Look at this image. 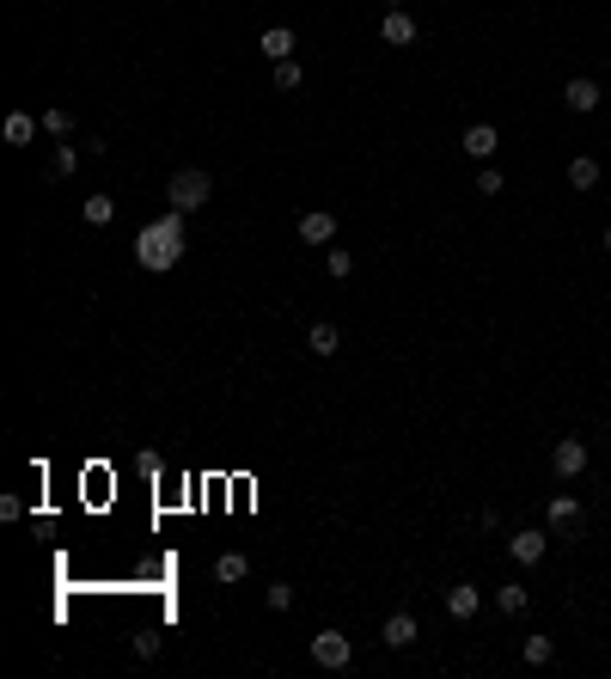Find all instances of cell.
Segmentation results:
<instances>
[{"instance_id": "obj_1", "label": "cell", "mask_w": 611, "mask_h": 679, "mask_svg": "<svg viewBox=\"0 0 611 679\" xmlns=\"http://www.w3.org/2000/svg\"><path fill=\"white\" fill-rule=\"evenodd\" d=\"M178 257H183V214L171 208V214H160L153 226H141V239H135V264L160 276V269H171Z\"/></svg>"}, {"instance_id": "obj_2", "label": "cell", "mask_w": 611, "mask_h": 679, "mask_svg": "<svg viewBox=\"0 0 611 679\" xmlns=\"http://www.w3.org/2000/svg\"><path fill=\"white\" fill-rule=\"evenodd\" d=\"M208 196H214V178H208L202 165H183V172H171V184H165V203L178 208V214H196Z\"/></svg>"}, {"instance_id": "obj_3", "label": "cell", "mask_w": 611, "mask_h": 679, "mask_svg": "<svg viewBox=\"0 0 611 679\" xmlns=\"http://www.w3.org/2000/svg\"><path fill=\"white\" fill-rule=\"evenodd\" d=\"M312 661L330 667V674H343L348 661H355V642H348L343 631H318V637H312Z\"/></svg>"}, {"instance_id": "obj_4", "label": "cell", "mask_w": 611, "mask_h": 679, "mask_svg": "<svg viewBox=\"0 0 611 679\" xmlns=\"http://www.w3.org/2000/svg\"><path fill=\"white\" fill-rule=\"evenodd\" d=\"M550 472H556V477H581V472H587V441H575V434H569V441H556V447H550Z\"/></svg>"}, {"instance_id": "obj_5", "label": "cell", "mask_w": 611, "mask_h": 679, "mask_svg": "<svg viewBox=\"0 0 611 679\" xmlns=\"http://www.w3.org/2000/svg\"><path fill=\"white\" fill-rule=\"evenodd\" d=\"M563 104H569L575 117H587V110H599V104H606V92H599V80H587V74H581V80L563 86Z\"/></svg>"}, {"instance_id": "obj_6", "label": "cell", "mask_w": 611, "mask_h": 679, "mask_svg": "<svg viewBox=\"0 0 611 679\" xmlns=\"http://www.w3.org/2000/svg\"><path fill=\"white\" fill-rule=\"evenodd\" d=\"M300 239H306V245H337V214H330V208L300 214Z\"/></svg>"}, {"instance_id": "obj_7", "label": "cell", "mask_w": 611, "mask_h": 679, "mask_svg": "<svg viewBox=\"0 0 611 679\" xmlns=\"http://www.w3.org/2000/svg\"><path fill=\"white\" fill-rule=\"evenodd\" d=\"M416 637H422V624H416L409 612H391L386 624H379V642H386V649H409Z\"/></svg>"}, {"instance_id": "obj_8", "label": "cell", "mask_w": 611, "mask_h": 679, "mask_svg": "<svg viewBox=\"0 0 611 679\" xmlns=\"http://www.w3.org/2000/svg\"><path fill=\"white\" fill-rule=\"evenodd\" d=\"M379 37H386L391 49H404V43H416V19H409L404 6H386V19H379Z\"/></svg>"}, {"instance_id": "obj_9", "label": "cell", "mask_w": 611, "mask_h": 679, "mask_svg": "<svg viewBox=\"0 0 611 679\" xmlns=\"http://www.w3.org/2000/svg\"><path fill=\"white\" fill-rule=\"evenodd\" d=\"M544 551H550V533H532V527H526V533L508 538V557H513V563H526V569H532Z\"/></svg>"}, {"instance_id": "obj_10", "label": "cell", "mask_w": 611, "mask_h": 679, "mask_svg": "<svg viewBox=\"0 0 611 679\" xmlns=\"http://www.w3.org/2000/svg\"><path fill=\"white\" fill-rule=\"evenodd\" d=\"M544 520L556 527V533H569V527H581V496H550V508H544Z\"/></svg>"}, {"instance_id": "obj_11", "label": "cell", "mask_w": 611, "mask_h": 679, "mask_svg": "<svg viewBox=\"0 0 611 679\" xmlns=\"http://www.w3.org/2000/svg\"><path fill=\"white\" fill-rule=\"evenodd\" d=\"M471 153V160H489V153H495V147H502V135H495V123H471L465 129V141H459Z\"/></svg>"}, {"instance_id": "obj_12", "label": "cell", "mask_w": 611, "mask_h": 679, "mask_svg": "<svg viewBox=\"0 0 611 679\" xmlns=\"http://www.w3.org/2000/svg\"><path fill=\"white\" fill-rule=\"evenodd\" d=\"M257 49H264L269 62H287V56H294V31H287V25H269L264 37H257Z\"/></svg>"}, {"instance_id": "obj_13", "label": "cell", "mask_w": 611, "mask_h": 679, "mask_svg": "<svg viewBox=\"0 0 611 679\" xmlns=\"http://www.w3.org/2000/svg\"><path fill=\"white\" fill-rule=\"evenodd\" d=\"M447 612L459 618V624H471V618H477V588H471V581H459V588H447Z\"/></svg>"}, {"instance_id": "obj_14", "label": "cell", "mask_w": 611, "mask_h": 679, "mask_svg": "<svg viewBox=\"0 0 611 679\" xmlns=\"http://www.w3.org/2000/svg\"><path fill=\"white\" fill-rule=\"evenodd\" d=\"M306 350H312V355H325V361H330V355L343 350V337H337V325H325V319H318V325L306 330Z\"/></svg>"}, {"instance_id": "obj_15", "label": "cell", "mask_w": 611, "mask_h": 679, "mask_svg": "<svg viewBox=\"0 0 611 679\" xmlns=\"http://www.w3.org/2000/svg\"><path fill=\"white\" fill-rule=\"evenodd\" d=\"M526 581H502V588H495V606H502V612H508V618H520V612H526Z\"/></svg>"}, {"instance_id": "obj_16", "label": "cell", "mask_w": 611, "mask_h": 679, "mask_svg": "<svg viewBox=\"0 0 611 679\" xmlns=\"http://www.w3.org/2000/svg\"><path fill=\"white\" fill-rule=\"evenodd\" d=\"M244 576H251V557H244V551L214 557V581H244Z\"/></svg>"}, {"instance_id": "obj_17", "label": "cell", "mask_w": 611, "mask_h": 679, "mask_svg": "<svg viewBox=\"0 0 611 679\" xmlns=\"http://www.w3.org/2000/svg\"><path fill=\"white\" fill-rule=\"evenodd\" d=\"M569 184H575V190H593V184H599V160H593V153H575V160H569Z\"/></svg>"}, {"instance_id": "obj_18", "label": "cell", "mask_w": 611, "mask_h": 679, "mask_svg": "<svg viewBox=\"0 0 611 679\" xmlns=\"http://www.w3.org/2000/svg\"><path fill=\"white\" fill-rule=\"evenodd\" d=\"M6 141H13V147L37 141V117H31V110H13V117H6Z\"/></svg>"}, {"instance_id": "obj_19", "label": "cell", "mask_w": 611, "mask_h": 679, "mask_svg": "<svg viewBox=\"0 0 611 679\" xmlns=\"http://www.w3.org/2000/svg\"><path fill=\"white\" fill-rule=\"evenodd\" d=\"M43 135H56V141H67V135H74V110H61V104H49V110H43Z\"/></svg>"}, {"instance_id": "obj_20", "label": "cell", "mask_w": 611, "mask_h": 679, "mask_svg": "<svg viewBox=\"0 0 611 679\" xmlns=\"http://www.w3.org/2000/svg\"><path fill=\"white\" fill-rule=\"evenodd\" d=\"M117 221V203L110 196H86V226H110Z\"/></svg>"}, {"instance_id": "obj_21", "label": "cell", "mask_w": 611, "mask_h": 679, "mask_svg": "<svg viewBox=\"0 0 611 679\" xmlns=\"http://www.w3.org/2000/svg\"><path fill=\"white\" fill-rule=\"evenodd\" d=\"M556 661V642L550 637H526V667H550Z\"/></svg>"}, {"instance_id": "obj_22", "label": "cell", "mask_w": 611, "mask_h": 679, "mask_svg": "<svg viewBox=\"0 0 611 679\" xmlns=\"http://www.w3.org/2000/svg\"><path fill=\"white\" fill-rule=\"evenodd\" d=\"M325 269H330V282H343L348 269H355V257H348L343 245H325Z\"/></svg>"}, {"instance_id": "obj_23", "label": "cell", "mask_w": 611, "mask_h": 679, "mask_svg": "<svg viewBox=\"0 0 611 679\" xmlns=\"http://www.w3.org/2000/svg\"><path fill=\"white\" fill-rule=\"evenodd\" d=\"M300 80H306V74H300V62H294V56H287V62H275V92H294Z\"/></svg>"}, {"instance_id": "obj_24", "label": "cell", "mask_w": 611, "mask_h": 679, "mask_svg": "<svg viewBox=\"0 0 611 679\" xmlns=\"http://www.w3.org/2000/svg\"><path fill=\"white\" fill-rule=\"evenodd\" d=\"M74 165H80V147H56V153H49V172H56V178H67Z\"/></svg>"}, {"instance_id": "obj_25", "label": "cell", "mask_w": 611, "mask_h": 679, "mask_svg": "<svg viewBox=\"0 0 611 679\" xmlns=\"http://www.w3.org/2000/svg\"><path fill=\"white\" fill-rule=\"evenodd\" d=\"M264 606H269V612H287V606H294V588H287V581L264 588Z\"/></svg>"}, {"instance_id": "obj_26", "label": "cell", "mask_w": 611, "mask_h": 679, "mask_svg": "<svg viewBox=\"0 0 611 679\" xmlns=\"http://www.w3.org/2000/svg\"><path fill=\"white\" fill-rule=\"evenodd\" d=\"M502 184H508V178H502L495 165H483V172H477V196H502Z\"/></svg>"}, {"instance_id": "obj_27", "label": "cell", "mask_w": 611, "mask_h": 679, "mask_svg": "<svg viewBox=\"0 0 611 679\" xmlns=\"http://www.w3.org/2000/svg\"><path fill=\"white\" fill-rule=\"evenodd\" d=\"M135 655H141V661L160 655V631H135Z\"/></svg>"}, {"instance_id": "obj_28", "label": "cell", "mask_w": 611, "mask_h": 679, "mask_svg": "<svg viewBox=\"0 0 611 679\" xmlns=\"http://www.w3.org/2000/svg\"><path fill=\"white\" fill-rule=\"evenodd\" d=\"M606 251H611V221H606Z\"/></svg>"}, {"instance_id": "obj_29", "label": "cell", "mask_w": 611, "mask_h": 679, "mask_svg": "<svg viewBox=\"0 0 611 679\" xmlns=\"http://www.w3.org/2000/svg\"><path fill=\"white\" fill-rule=\"evenodd\" d=\"M386 6H398V0H386Z\"/></svg>"}]
</instances>
